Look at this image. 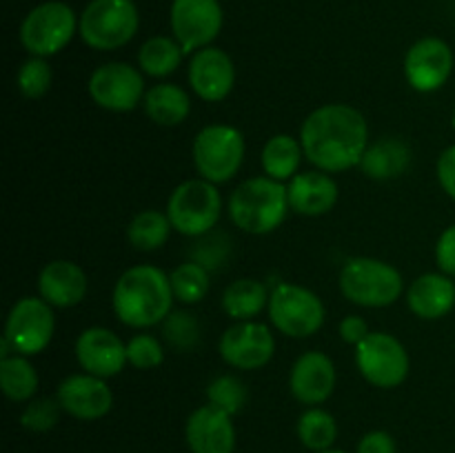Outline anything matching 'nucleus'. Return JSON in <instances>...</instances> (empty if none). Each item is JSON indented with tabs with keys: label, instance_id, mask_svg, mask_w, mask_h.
<instances>
[{
	"label": "nucleus",
	"instance_id": "nucleus-1",
	"mask_svg": "<svg viewBox=\"0 0 455 453\" xmlns=\"http://www.w3.org/2000/svg\"><path fill=\"white\" fill-rule=\"evenodd\" d=\"M300 142L307 160L320 171H345L360 164L367 151V120L349 105L318 107L302 123Z\"/></svg>",
	"mask_w": 455,
	"mask_h": 453
},
{
	"label": "nucleus",
	"instance_id": "nucleus-2",
	"mask_svg": "<svg viewBox=\"0 0 455 453\" xmlns=\"http://www.w3.org/2000/svg\"><path fill=\"white\" fill-rule=\"evenodd\" d=\"M176 300L172 280L154 265H138L124 271L114 287V311L127 327L147 329L160 324Z\"/></svg>",
	"mask_w": 455,
	"mask_h": 453
},
{
	"label": "nucleus",
	"instance_id": "nucleus-3",
	"mask_svg": "<svg viewBox=\"0 0 455 453\" xmlns=\"http://www.w3.org/2000/svg\"><path fill=\"white\" fill-rule=\"evenodd\" d=\"M287 209H291L287 187L269 176L249 178L235 187L229 198V216L234 225L253 235L278 229Z\"/></svg>",
	"mask_w": 455,
	"mask_h": 453
},
{
	"label": "nucleus",
	"instance_id": "nucleus-4",
	"mask_svg": "<svg viewBox=\"0 0 455 453\" xmlns=\"http://www.w3.org/2000/svg\"><path fill=\"white\" fill-rule=\"evenodd\" d=\"M340 291L349 302L369 309L389 306L403 296V275L376 258H354L340 271Z\"/></svg>",
	"mask_w": 455,
	"mask_h": 453
},
{
	"label": "nucleus",
	"instance_id": "nucleus-5",
	"mask_svg": "<svg viewBox=\"0 0 455 453\" xmlns=\"http://www.w3.org/2000/svg\"><path fill=\"white\" fill-rule=\"evenodd\" d=\"M138 9L132 0H92L80 16L78 29L84 43L98 52H111L136 36Z\"/></svg>",
	"mask_w": 455,
	"mask_h": 453
},
{
	"label": "nucleus",
	"instance_id": "nucleus-6",
	"mask_svg": "<svg viewBox=\"0 0 455 453\" xmlns=\"http://www.w3.org/2000/svg\"><path fill=\"white\" fill-rule=\"evenodd\" d=\"M222 198L216 185L204 178L187 180L173 189L167 204L172 226L182 235H204L213 229L220 218Z\"/></svg>",
	"mask_w": 455,
	"mask_h": 453
},
{
	"label": "nucleus",
	"instance_id": "nucleus-7",
	"mask_svg": "<svg viewBox=\"0 0 455 453\" xmlns=\"http://www.w3.org/2000/svg\"><path fill=\"white\" fill-rule=\"evenodd\" d=\"M244 158L243 133L229 124H209L194 140V164L204 180L227 182L238 173Z\"/></svg>",
	"mask_w": 455,
	"mask_h": 453
},
{
	"label": "nucleus",
	"instance_id": "nucleus-8",
	"mask_svg": "<svg viewBox=\"0 0 455 453\" xmlns=\"http://www.w3.org/2000/svg\"><path fill=\"white\" fill-rule=\"evenodd\" d=\"M269 318L284 336L309 338L323 327L324 305L309 289L283 282L271 291Z\"/></svg>",
	"mask_w": 455,
	"mask_h": 453
},
{
	"label": "nucleus",
	"instance_id": "nucleus-9",
	"mask_svg": "<svg viewBox=\"0 0 455 453\" xmlns=\"http://www.w3.org/2000/svg\"><path fill=\"white\" fill-rule=\"evenodd\" d=\"M76 34V13L69 4L43 3L31 9L20 25L22 47L31 56H53L69 44Z\"/></svg>",
	"mask_w": 455,
	"mask_h": 453
},
{
	"label": "nucleus",
	"instance_id": "nucleus-10",
	"mask_svg": "<svg viewBox=\"0 0 455 453\" xmlns=\"http://www.w3.org/2000/svg\"><path fill=\"white\" fill-rule=\"evenodd\" d=\"M355 364L367 382L380 389L400 386L409 376V354L398 338L371 331L355 346Z\"/></svg>",
	"mask_w": 455,
	"mask_h": 453
},
{
	"label": "nucleus",
	"instance_id": "nucleus-11",
	"mask_svg": "<svg viewBox=\"0 0 455 453\" xmlns=\"http://www.w3.org/2000/svg\"><path fill=\"white\" fill-rule=\"evenodd\" d=\"M56 329L52 305L43 298H22L12 306L4 324V340L18 355H36L49 346Z\"/></svg>",
	"mask_w": 455,
	"mask_h": 453
},
{
	"label": "nucleus",
	"instance_id": "nucleus-12",
	"mask_svg": "<svg viewBox=\"0 0 455 453\" xmlns=\"http://www.w3.org/2000/svg\"><path fill=\"white\" fill-rule=\"evenodd\" d=\"M145 80L127 62H107L89 78V96L98 107L109 111H132L145 100Z\"/></svg>",
	"mask_w": 455,
	"mask_h": 453
},
{
	"label": "nucleus",
	"instance_id": "nucleus-13",
	"mask_svg": "<svg viewBox=\"0 0 455 453\" xmlns=\"http://www.w3.org/2000/svg\"><path fill=\"white\" fill-rule=\"evenodd\" d=\"M222 27V9L218 0H173L172 31L182 52L194 53L216 40Z\"/></svg>",
	"mask_w": 455,
	"mask_h": 453
},
{
	"label": "nucleus",
	"instance_id": "nucleus-14",
	"mask_svg": "<svg viewBox=\"0 0 455 453\" xmlns=\"http://www.w3.org/2000/svg\"><path fill=\"white\" fill-rule=\"evenodd\" d=\"M275 340L269 327L253 320L234 324L220 338V355L227 364L244 371L262 369L274 358Z\"/></svg>",
	"mask_w": 455,
	"mask_h": 453
},
{
	"label": "nucleus",
	"instance_id": "nucleus-15",
	"mask_svg": "<svg viewBox=\"0 0 455 453\" xmlns=\"http://www.w3.org/2000/svg\"><path fill=\"white\" fill-rule=\"evenodd\" d=\"M453 69V53L444 40L422 38L404 58V76L416 91L429 93L443 87Z\"/></svg>",
	"mask_w": 455,
	"mask_h": 453
},
{
	"label": "nucleus",
	"instance_id": "nucleus-16",
	"mask_svg": "<svg viewBox=\"0 0 455 453\" xmlns=\"http://www.w3.org/2000/svg\"><path fill=\"white\" fill-rule=\"evenodd\" d=\"M76 358L87 373L96 378H114L124 369L127 345L105 327H89L76 340Z\"/></svg>",
	"mask_w": 455,
	"mask_h": 453
},
{
	"label": "nucleus",
	"instance_id": "nucleus-17",
	"mask_svg": "<svg viewBox=\"0 0 455 453\" xmlns=\"http://www.w3.org/2000/svg\"><path fill=\"white\" fill-rule=\"evenodd\" d=\"M235 83L234 60L218 47H204L191 56L189 84L207 102L225 100Z\"/></svg>",
	"mask_w": 455,
	"mask_h": 453
},
{
	"label": "nucleus",
	"instance_id": "nucleus-18",
	"mask_svg": "<svg viewBox=\"0 0 455 453\" xmlns=\"http://www.w3.org/2000/svg\"><path fill=\"white\" fill-rule=\"evenodd\" d=\"M56 400L60 402L62 411L78 420H98L107 416L114 404V393L102 378L92 373H78L69 376L58 386Z\"/></svg>",
	"mask_w": 455,
	"mask_h": 453
},
{
	"label": "nucleus",
	"instance_id": "nucleus-19",
	"mask_svg": "<svg viewBox=\"0 0 455 453\" xmlns=\"http://www.w3.org/2000/svg\"><path fill=\"white\" fill-rule=\"evenodd\" d=\"M185 435L191 453H234L235 449L231 416L213 404H204L191 413Z\"/></svg>",
	"mask_w": 455,
	"mask_h": 453
},
{
	"label": "nucleus",
	"instance_id": "nucleus-20",
	"mask_svg": "<svg viewBox=\"0 0 455 453\" xmlns=\"http://www.w3.org/2000/svg\"><path fill=\"white\" fill-rule=\"evenodd\" d=\"M289 386L298 402L323 404L336 389V367L323 351H307L296 360L289 378Z\"/></svg>",
	"mask_w": 455,
	"mask_h": 453
},
{
	"label": "nucleus",
	"instance_id": "nucleus-21",
	"mask_svg": "<svg viewBox=\"0 0 455 453\" xmlns=\"http://www.w3.org/2000/svg\"><path fill=\"white\" fill-rule=\"evenodd\" d=\"M38 291L52 306H76L87 296V275L76 262L53 260L40 271Z\"/></svg>",
	"mask_w": 455,
	"mask_h": 453
},
{
	"label": "nucleus",
	"instance_id": "nucleus-22",
	"mask_svg": "<svg viewBox=\"0 0 455 453\" xmlns=\"http://www.w3.org/2000/svg\"><path fill=\"white\" fill-rule=\"evenodd\" d=\"M289 207L302 216H323L338 203V185L320 171L296 173L287 187Z\"/></svg>",
	"mask_w": 455,
	"mask_h": 453
},
{
	"label": "nucleus",
	"instance_id": "nucleus-23",
	"mask_svg": "<svg viewBox=\"0 0 455 453\" xmlns=\"http://www.w3.org/2000/svg\"><path fill=\"white\" fill-rule=\"evenodd\" d=\"M409 309L422 320H438L455 305V284L447 274H425L407 291Z\"/></svg>",
	"mask_w": 455,
	"mask_h": 453
},
{
	"label": "nucleus",
	"instance_id": "nucleus-24",
	"mask_svg": "<svg viewBox=\"0 0 455 453\" xmlns=\"http://www.w3.org/2000/svg\"><path fill=\"white\" fill-rule=\"evenodd\" d=\"M142 102H145L147 115L163 127H176V124L185 123L191 111V100L187 91L173 83L151 87Z\"/></svg>",
	"mask_w": 455,
	"mask_h": 453
},
{
	"label": "nucleus",
	"instance_id": "nucleus-25",
	"mask_svg": "<svg viewBox=\"0 0 455 453\" xmlns=\"http://www.w3.org/2000/svg\"><path fill=\"white\" fill-rule=\"evenodd\" d=\"M271 293L267 291L265 284L260 280L253 278H240L231 282L222 293V309L229 318L244 322V320H253L269 306Z\"/></svg>",
	"mask_w": 455,
	"mask_h": 453
},
{
	"label": "nucleus",
	"instance_id": "nucleus-26",
	"mask_svg": "<svg viewBox=\"0 0 455 453\" xmlns=\"http://www.w3.org/2000/svg\"><path fill=\"white\" fill-rule=\"evenodd\" d=\"M409 160H411L409 147L395 138H387V140H378L373 147H367L360 167L369 178L389 180V178L403 176L404 169L409 167Z\"/></svg>",
	"mask_w": 455,
	"mask_h": 453
},
{
	"label": "nucleus",
	"instance_id": "nucleus-27",
	"mask_svg": "<svg viewBox=\"0 0 455 453\" xmlns=\"http://www.w3.org/2000/svg\"><path fill=\"white\" fill-rule=\"evenodd\" d=\"M302 142L296 138L287 136V133H278V136L269 138L262 149V169L274 180L284 182L291 180L298 173L302 163Z\"/></svg>",
	"mask_w": 455,
	"mask_h": 453
},
{
	"label": "nucleus",
	"instance_id": "nucleus-28",
	"mask_svg": "<svg viewBox=\"0 0 455 453\" xmlns=\"http://www.w3.org/2000/svg\"><path fill=\"white\" fill-rule=\"evenodd\" d=\"M182 52L180 43L176 38H167V36H156L149 38L140 47L138 53V65L145 71L147 76H154V78H164V76L173 74L180 65Z\"/></svg>",
	"mask_w": 455,
	"mask_h": 453
},
{
	"label": "nucleus",
	"instance_id": "nucleus-29",
	"mask_svg": "<svg viewBox=\"0 0 455 453\" xmlns=\"http://www.w3.org/2000/svg\"><path fill=\"white\" fill-rule=\"evenodd\" d=\"M0 386L12 402H25L36 395L38 373L22 355H9L0 360Z\"/></svg>",
	"mask_w": 455,
	"mask_h": 453
},
{
	"label": "nucleus",
	"instance_id": "nucleus-30",
	"mask_svg": "<svg viewBox=\"0 0 455 453\" xmlns=\"http://www.w3.org/2000/svg\"><path fill=\"white\" fill-rule=\"evenodd\" d=\"M172 220L167 213H160L156 209L140 211L127 226V238L133 249L138 251H156L167 242L172 234Z\"/></svg>",
	"mask_w": 455,
	"mask_h": 453
},
{
	"label": "nucleus",
	"instance_id": "nucleus-31",
	"mask_svg": "<svg viewBox=\"0 0 455 453\" xmlns=\"http://www.w3.org/2000/svg\"><path fill=\"white\" fill-rule=\"evenodd\" d=\"M298 438L311 451H327L338 440L336 417L331 413L323 411V409H309L298 420Z\"/></svg>",
	"mask_w": 455,
	"mask_h": 453
},
{
	"label": "nucleus",
	"instance_id": "nucleus-32",
	"mask_svg": "<svg viewBox=\"0 0 455 453\" xmlns=\"http://www.w3.org/2000/svg\"><path fill=\"white\" fill-rule=\"evenodd\" d=\"M172 280V289L176 300L185 302V305H194L200 302L209 293L212 287V278H209V269L200 262H182L169 275Z\"/></svg>",
	"mask_w": 455,
	"mask_h": 453
},
{
	"label": "nucleus",
	"instance_id": "nucleus-33",
	"mask_svg": "<svg viewBox=\"0 0 455 453\" xmlns=\"http://www.w3.org/2000/svg\"><path fill=\"white\" fill-rule=\"evenodd\" d=\"M207 398L209 404L222 409L229 416H235L247 402V389L235 376H220L209 382Z\"/></svg>",
	"mask_w": 455,
	"mask_h": 453
},
{
	"label": "nucleus",
	"instance_id": "nucleus-34",
	"mask_svg": "<svg viewBox=\"0 0 455 453\" xmlns=\"http://www.w3.org/2000/svg\"><path fill=\"white\" fill-rule=\"evenodd\" d=\"M53 80V71L44 58H29L18 71V89L27 98H40L49 91Z\"/></svg>",
	"mask_w": 455,
	"mask_h": 453
},
{
	"label": "nucleus",
	"instance_id": "nucleus-35",
	"mask_svg": "<svg viewBox=\"0 0 455 453\" xmlns=\"http://www.w3.org/2000/svg\"><path fill=\"white\" fill-rule=\"evenodd\" d=\"M164 338L176 349H191L198 342V322L187 311H173L164 318Z\"/></svg>",
	"mask_w": 455,
	"mask_h": 453
},
{
	"label": "nucleus",
	"instance_id": "nucleus-36",
	"mask_svg": "<svg viewBox=\"0 0 455 453\" xmlns=\"http://www.w3.org/2000/svg\"><path fill=\"white\" fill-rule=\"evenodd\" d=\"M127 360L136 369H156L164 360L163 345H160L158 338L149 336V333L133 336L127 342Z\"/></svg>",
	"mask_w": 455,
	"mask_h": 453
},
{
	"label": "nucleus",
	"instance_id": "nucleus-37",
	"mask_svg": "<svg viewBox=\"0 0 455 453\" xmlns=\"http://www.w3.org/2000/svg\"><path fill=\"white\" fill-rule=\"evenodd\" d=\"M60 402L52 398H36L27 404V409L22 411L20 422L25 429L29 431H49L52 426H56L58 416H60Z\"/></svg>",
	"mask_w": 455,
	"mask_h": 453
},
{
	"label": "nucleus",
	"instance_id": "nucleus-38",
	"mask_svg": "<svg viewBox=\"0 0 455 453\" xmlns=\"http://www.w3.org/2000/svg\"><path fill=\"white\" fill-rule=\"evenodd\" d=\"M435 262L443 274L455 275V225L440 235L435 244Z\"/></svg>",
	"mask_w": 455,
	"mask_h": 453
},
{
	"label": "nucleus",
	"instance_id": "nucleus-39",
	"mask_svg": "<svg viewBox=\"0 0 455 453\" xmlns=\"http://www.w3.org/2000/svg\"><path fill=\"white\" fill-rule=\"evenodd\" d=\"M355 453H395V442L387 431H369Z\"/></svg>",
	"mask_w": 455,
	"mask_h": 453
},
{
	"label": "nucleus",
	"instance_id": "nucleus-40",
	"mask_svg": "<svg viewBox=\"0 0 455 453\" xmlns=\"http://www.w3.org/2000/svg\"><path fill=\"white\" fill-rule=\"evenodd\" d=\"M438 180L443 189L455 200V145L444 149L438 158Z\"/></svg>",
	"mask_w": 455,
	"mask_h": 453
},
{
	"label": "nucleus",
	"instance_id": "nucleus-41",
	"mask_svg": "<svg viewBox=\"0 0 455 453\" xmlns=\"http://www.w3.org/2000/svg\"><path fill=\"white\" fill-rule=\"evenodd\" d=\"M369 333L371 331H369L367 320L360 318V315H347V318L340 322V336L342 340L349 342V345L358 346Z\"/></svg>",
	"mask_w": 455,
	"mask_h": 453
},
{
	"label": "nucleus",
	"instance_id": "nucleus-42",
	"mask_svg": "<svg viewBox=\"0 0 455 453\" xmlns=\"http://www.w3.org/2000/svg\"><path fill=\"white\" fill-rule=\"evenodd\" d=\"M320 453H347V451H338V449H327V451H320Z\"/></svg>",
	"mask_w": 455,
	"mask_h": 453
},
{
	"label": "nucleus",
	"instance_id": "nucleus-43",
	"mask_svg": "<svg viewBox=\"0 0 455 453\" xmlns=\"http://www.w3.org/2000/svg\"><path fill=\"white\" fill-rule=\"evenodd\" d=\"M453 127H455V111H453Z\"/></svg>",
	"mask_w": 455,
	"mask_h": 453
}]
</instances>
